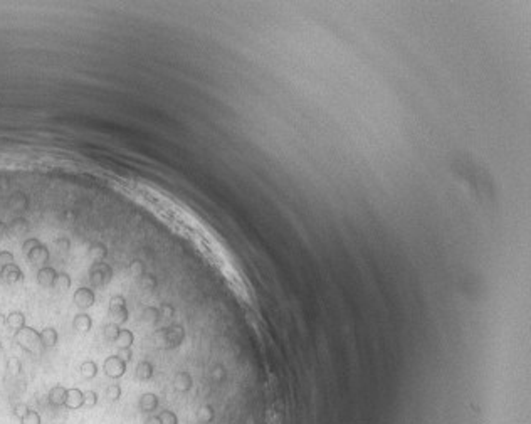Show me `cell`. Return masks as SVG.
Returning a JSON list of instances; mask_svg holds the SVG:
<instances>
[{
	"label": "cell",
	"instance_id": "31",
	"mask_svg": "<svg viewBox=\"0 0 531 424\" xmlns=\"http://www.w3.org/2000/svg\"><path fill=\"white\" fill-rule=\"evenodd\" d=\"M39 244H40V241L37 238H29V239H26V241L22 242V249H24V253L27 254L29 251L34 249V247L39 246Z\"/></svg>",
	"mask_w": 531,
	"mask_h": 424
},
{
	"label": "cell",
	"instance_id": "35",
	"mask_svg": "<svg viewBox=\"0 0 531 424\" xmlns=\"http://www.w3.org/2000/svg\"><path fill=\"white\" fill-rule=\"evenodd\" d=\"M7 236H9V229H7V224H4L2 221H0V239L7 238Z\"/></svg>",
	"mask_w": 531,
	"mask_h": 424
},
{
	"label": "cell",
	"instance_id": "27",
	"mask_svg": "<svg viewBox=\"0 0 531 424\" xmlns=\"http://www.w3.org/2000/svg\"><path fill=\"white\" fill-rule=\"evenodd\" d=\"M22 371V363L21 360L17 359V357H10V359L7 360V372L10 375H19Z\"/></svg>",
	"mask_w": 531,
	"mask_h": 424
},
{
	"label": "cell",
	"instance_id": "24",
	"mask_svg": "<svg viewBox=\"0 0 531 424\" xmlns=\"http://www.w3.org/2000/svg\"><path fill=\"white\" fill-rule=\"evenodd\" d=\"M119 329H121V326H118L116 323H108V325L105 326V330H103L106 340H108V342H114V340H116V337H118V333H119Z\"/></svg>",
	"mask_w": 531,
	"mask_h": 424
},
{
	"label": "cell",
	"instance_id": "11",
	"mask_svg": "<svg viewBox=\"0 0 531 424\" xmlns=\"http://www.w3.org/2000/svg\"><path fill=\"white\" fill-rule=\"evenodd\" d=\"M39 340H40V347L52 349V347H56V345H57L59 335H57V332L52 329V326H47V329L39 332Z\"/></svg>",
	"mask_w": 531,
	"mask_h": 424
},
{
	"label": "cell",
	"instance_id": "1",
	"mask_svg": "<svg viewBox=\"0 0 531 424\" xmlns=\"http://www.w3.org/2000/svg\"><path fill=\"white\" fill-rule=\"evenodd\" d=\"M108 317L111 318V323H116L118 326H121L123 323L128 322V308H126V300L123 295H114L110 298V310H108Z\"/></svg>",
	"mask_w": 531,
	"mask_h": 424
},
{
	"label": "cell",
	"instance_id": "19",
	"mask_svg": "<svg viewBox=\"0 0 531 424\" xmlns=\"http://www.w3.org/2000/svg\"><path fill=\"white\" fill-rule=\"evenodd\" d=\"M71 276L68 275V273H57V276H56V280H54V284H52V288L54 290H59V292H66V290H69L71 288Z\"/></svg>",
	"mask_w": 531,
	"mask_h": 424
},
{
	"label": "cell",
	"instance_id": "15",
	"mask_svg": "<svg viewBox=\"0 0 531 424\" xmlns=\"http://www.w3.org/2000/svg\"><path fill=\"white\" fill-rule=\"evenodd\" d=\"M66 394H68V389H66L64 386L57 384L49 391V396L47 397H49V402L52 406H57L59 408V406H64V402H66Z\"/></svg>",
	"mask_w": 531,
	"mask_h": 424
},
{
	"label": "cell",
	"instance_id": "3",
	"mask_svg": "<svg viewBox=\"0 0 531 424\" xmlns=\"http://www.w3.org/2000/svg\"><path fill=\"white\" fill-rule=\"evenodd\" d=\"M89 280L93 286H105L113 280V269L108 263H94L89 269Z\"/></svg>",
	"mask_w": 531,
	"mask_h": 424
},
{
	"label": "cell",
	"instance_id": "29",
	"mask_svg": "<svg viewBox=\"0 0 531 424\" xmlns=\"http://www.w3.org/2000/svg\"><path fill=\"white\" fill-rule=\"evenodd\" d=\"M21 424H40V414L37 411L29 409V413L21 419Z\"/></svg>",
	"mask_w": 531,
	"mask_h": 424
},
{
	"label": "cell",
	"instance_id": "36",
	"mask_svg": "<svg viewBox=\"0 0 531 424\" xmlns=\"http://www.w3.org/2000/svg\"><path fill=\"white\" fill-rule=\"evenodd\" d=\"M5 325V315L0 313V326H4Z\"/></svg>",
	"mask_w": 531,
	"mask_h": 424
},
{
	"label": "cell",
	"instance_id": "10",
	"mask_svg": "<svg viewBox=\"0 0 531 424\" xmlns=\"http://www.w3.org/2000/svg\"><path fill=\"white\" fill-rule=\"evenodd\" d=\"M56 276H57V271L54 269L52 266H42L37 271V283L42 288H52Z\"/></svg>",
	"mask_w": 531,
	"mask_h": 424
},
{
	"label": "cell",
	"instance_id": "28",
	"mask_svg": "<svg viewBox=\"0 0 531 424\" xmlns=\"http://www.w3.org/2000/svg\"><path fill=\"white\" fill-rule=\"evenodd\" d=\"M128 269H130L131 276L140 278L145 273V266H143V263L140 261V259H133V261L130 263V266H128Z\"/></svg>",
	"mask_w": 531,
	"mask_h": 424
},
{
	"label": "cell",
	"instance_id": "17",
	"mask_svg": "<svg viewBox=\"0 0 531 424\" xmlns=\"http://www.w3.org/2000/svg\"><path fill=\"white\" fill-rule=\"evenodd\" d=\"M89 258L93 259L94 263H101V261H105V258L108 256V247L103 244V242H93L91 246H89Z\"/></svg>",
	"mask_w": 531,
	"mask_h": 424
},
{
	"label": "cell",
	"instance_id": "26",
	"mask_svg": "<svg viewBox=\"0 0 531 424\" xmlns=\"http://www.w3.org/2000/svg\"><path fill=\"white\" fill-rule=\"evenodd\" d=\"M94 406H98V394L94 391H84V406L83 408L93 409Z\"/></svg>",
	"mask_w": 531,
	"mask_h": 424
},
{
	"label": "cell",
	"instance_id": "12",
	"mask_svg": "<svg viewBox=\"0 0 531 424\" xmlns=\"http://www.w3.org/2000/svg\"><path fill=\"white\" fill-rule=\"evenodd\" d=\"M93 326V320L86 312L77 313L74 318H72V329L81 332V333H88Z\"/></svg>",
	"mask_w": 531,
	"mask_h": 424
},
{
	"label": "cell",
	"instance_id": "6",
	"mask_svg": "<svg viewBox=\"0 0 531 424\" xmlns=\"http://www.w3.org/2000/svg\"><path fill=\"white\" fill-rule=\"evenodd\" d=\"M0 280L7 284L21 283V281H24V273L15 263H12V264L2 266V268H0Z\"/></svg>",
	"mask_w": 531,
	"mask_h": 424
},
{
	"label": "cell",
	"instance_id": "34",
	"mask_svg": "<svg viewBox=\"0 0 531 424\" xmlns=\"http://www.w3.org/2000/svg\"><path fill=\"white\" fill-rule=\"evenodd\" d=\"M56 244H57V247H61V251H64V253L71 247V242H69L68 238H59V239H56Z\"/></svg>",
	"mask_w": 531,
	"mask_h": 424
},
{
	"label": "cell",
	"instance_id": "5",
	"mask_svg": "<svg viewBox=\"0 0 531 424\" xmlns=\"http://www.w3.org/2000/svg\"><path fill=\"white\" fill-rule=\"evenodd\" d=\"M72 300H74V305L79 308V310H89V308L94 305L96 295H94V292H93L91 288L81 286V288H77L76 292H74Z\"/></svg>",
	"mask_w": 531,
	"mask_h": 424
},
{
	"label": "cell",
	"instance_id": "33",
	"mask_svg": "<svg viewBox=\"0 0 531 424\" xmlns=\"http://www.w3.org/2000/svg\"><path fill=\"white\" fill-rule=\"evenodd\" d=\"M118 357H121V359L125 362H130L133 359V352H131V349H119V352L116 354Z\"/></svg>",
	"mask_w": 531,
	"mask_h": 424
},
{
	"label": "cell",
	"instance_id": "25",
	"mask_svg": "<svg viewBox=\"0 0 531 424\" xmlns=\"http://www.w3.org/2000/svg\"><path fill=\"white\" fill-rule=\"evenodd\" d=\"M106 397H108V401H111V402L119 401V397H121V387H119L118 384L108 386V389H106Z\"/></svg>",
	"mask_w": 531,
	"mask_h": 424
},
{
	"label": "cell",
	"instance_id": "18",
	"mask_svg": "<svg viewBox=\"0 0 531 424\" xmlns=\"http://www.w3.org/2000/svg\"><path fill=\"white\" fill-rule=\"evenodd\" d=\"M7 229H9V234H12V236L27 234L29 233V222H27V219H24V217H17V219H14L9 224Z\"/></svg>",
	"mask_w": 531,
	"mask_h": 424
},
{
	"label": "cell",
	"instance_id": "16",
	"mask_svg": "<svg viewBox=\"0 0 531 424\" xmlns=\"http://www.w3.org/2000/svg\"><path fill=\"white\" fill-rule=\"evenodd\" d=\"M133 342H135V335H133V332L128 329H119L116 340H114L113 343L116 345L118 350H119V349H131Z\"/></svg>",
	"mask_w": 531,
	"mask_h": 424
},
{
	"label": "cell",
	"instance_id": "4",
	"mask_svg": "<svg viewBox=\"0 0 531 424\" xmlns=\"http://www.w3.org/2000/svg\"><path fill=\"white\" fill-rule=\"evenodd\" d=\"M126 367H128V362H125L121 357L118 355H111L108 357L103 363V371L111 379H119L126 374Z\"/></svg>",
	"mask_w": 531,
	"mask_h": 424
},
{
	"label": "cell",
	"instance_id": "30",
	"mask_svg": "<svg viewBox=\"0 0 531 424\" xmlns=\"http://www.w3.org/2000/svg\"><path fill=\"white\" fill-rule=\"evenodd\" d=\"M29 409H31V408H29L27 404L21 402V404H15V406H14V411H12V413H14L15 417H19V419H22V417L29 413Z\"/></svg>",
	"mask_w": 531,
	"mask_h": 424
},
{
	"label": "cell",
	"instance_id": "22",
	"mask_svg": "<svg viewBox=\"0 0 531 424\" xmlns=\"http://www.w3.org/2000/svg\"><path fill=\"white\" fill-rule=\"evenodd\" d=\"M27 204H29L27 197L24 196V194H21V192H15L14 196L10 197V201H9V205H10L12 209H26Z\"/></svg>",
	"mask_w": 531,
	"mask_h": 424
},
{
	"label": "cell",
	"instance_id": "21",
	"mask_svg": "<svg viewBox=\"0 0 531 424\" xmlns=\"http://www.w3.org/2000/svg\"><path fill=\"white\" fill-rule=\"evenodd\" d=\"M81 374L84 379H94L98 375V363L94 360H84L81 363Z\"/></svg>",
	"mask_w": 531,
	"mask_h": 424
},
{
	"label": "cell",
	"instance_id": "13",
	"mask_svg": "<svg viewBox=\"0 0 531 424\" xmlns=\"http://www.w3.org/2000/svg\"><path fill=\"white\" fill-rule=\"evenodd\" d=\"M5 326H9L10 330H21L26 326V315L22 312H10L9 315H5Z\"/></svg>",
	"mask_w": 531,
	"mask_h": 424
},
{
	"label": "cell",
	"instance_id": "2",
	"mask_svg": "<svg viewBox=\"0 0 531 424\" xmlns=\"http://www.w3.org/2000/svg\"><path fill=\"white\" fill-rule=\"evenodd\" d=\"M14 340L22 350H26V352H29V354L35 352V347L40 345L39 332L31 329V326H24V329L17 330L15 335H14Z\"/></svg>",
	"mask_w": 531,
	"mask_h": 424
},
{
	"label": "cell",
	"instance_id": "23",
	"mask_svg": "<svg viewBox=\"0 0 531 424\" xmlns=\"http://www.w3.org/2000/svg\"><path fill=\"white\" fill-rule=\"evenodd\" d=\"M140 284H141V288L148 290V292H153V290L156 288V276L152 275V273H143V275L140 276Z\"/></svg>",
	"mask_w": 531,
	"mask_h": 424
},
{
	"label": "cell",
	"instance_id": "20",
	"mask_svg": "<svg viewBox=\"0 0 531 424\" xmlns=\"http://www.w3.org/2000/svg\"><path fill=\"white\" fill-rule=\"evenodd\" d=\"M141 318L145 320L147 323H158V320L161 318V313H160V308H156V306H147L143 310L141 313Z\"/></svg>",
	"mask_w": 531,
	"mask_h": 424
},
{
	"label": "cell",
	"instance_id": "14",
	"mask_svg": "<svg viewBox=\"0 0 531 424\" xmlns=\"http://www.w3.org/2000/svg\"><path fill=\"white\" fill-rule=\"evenodd\" d=\"M153 374H155V369H153V363L152 362H148V360H141V362H138V365H136V379L138 380H152L153 379Z\"/></svg>",
	"mask_w": 531,
	"mask_h": 424
},
{
	"label": "cell",
	"instance_id": "7",
	"mask_svg": "<svg viewBox=\"0 0 531 424\" xmlns=\"http://www.w3.org/2000/svg\"><path fill=\"white\" fill-rule=\"evenodd\" d=\"M49 258H51V253L49 249H47V246L46 244H40L39 246H35L34 249H31L27 253V259H29V263L31 264H37V266H47V263H49Z\"/></svg>",
	"mask_w": 531,
	"mask_h": 424
},
{
	"label": "cell",
	"instance_id": "32",
	"mask_svg": "<svg viewBox=\"0 0 531 424\" xmlns=\"http://www.w3.org/2000/svg\"><path fill=\"white\" fill-rule=\"evenodd\" d=\"M14 263V254L10 251H0V268Z\"/></svg>",
	"mask_w": 531,
	"mask_h": 424
},
{
	"label": "cell",
	"instance_id": "9",
	"mask_svg": "<svg viewBox=\"0 0 531 424\" xmlns=\"http://www.w3.org/2000/svg\"><path fill=\"white\" fill-rule=\"evenodd\" d=\"M64 406L71 411H77L84 406V392L77 387H72V389H68V394H66V402Z\"/></svg>",
	"mask_w": 531,
	"mask_h": 424
},
{
	"label": "cell",
	"instance_id": "8",
	"mask_svg": "<svg viewBox=\"0 0 531 424\" xmlns=\"http://www.w3.org/2000/svg\"><path fill=\"white\" fill-rule=\"evenodd\" d=\"M158 396L153 392H145L140 396V399H138V409H140V413L143 414H153L156 409H158Z\"/></svg>",
	"mask_w": 531,
	"mask_h": 424
}]
</instances>
